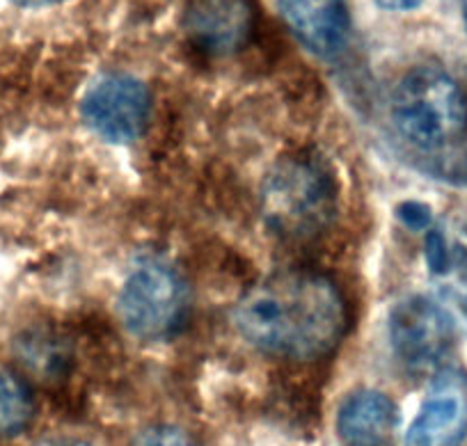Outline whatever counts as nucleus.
<instances>
[{"mask_svg":"<svg viewBox=\"0 0 467 446\" xmlns=\"http://www.w3.org/2000/svg\"><path fill=\"white\" fill-rule=\"evenodd\" d=\"M234 323L254 348L309 362L337 348L346 330V305L323 275L286 270L250 288L236 305Z\"/></svg>","mask_w":467,"mask_h":446,"instance_id":"nucleus-1","label":"nucleus"},{"mask_svg":"<svg viewBox=\"0 0 467 446\" xmlns=\"http://www.w3.org/2000/svg\"><path fill=\"white\" fill-rule=\"evenodd\" d=\"M392 121L415 147H451L467 130L465 92L438 67L412 69L394 89Z\"/></svg>","mask_w":467,"mask_h":446,"instance_id":"nucleus-2","label":"nucleus"},{"mask_svg":"<svg viewBox=\"0 0 467 446\" xmlns=\"http://www.w3.org/2000/svg\"><path fill=\"white\" fill-rule=\"evenodd\" d=\"M117 312L124 327L138 339H168L186 321V282L165 259L145 256L124 279Z\"/></svg>","mask_w":467,"mask_h":446,"instance_id":"nucleus-3","label":"nucleus"},{"mask_svg":"<svg viewBox=\"0 0 467 446\" xmlns=\"http://www.w3.org/2000/svg\"><path fill=\"white\" fill-rule=\"evenodd\" d=\"M332 204L335 197L326 170L303 156L277 163L264 183V213L282 236L317 233L330 218Z\"/></svg>","mask_w":467,"mask_h":446,"instance_id":"nucleus-4","label":"nucleus"},{"mask_svg":"<svg viewBox=\"0 0 467 446\" xmlns=\"http://www.w3.org/2000/svg\"><path fill=\"white\" fill-rule=\"evenodd\" d=\"M151 97L142 80L129 74H108L89 85L83 97V119L94 135L112 144H131L145 133Z\"/></svg>","mask_w":467,"mask_h":446,"instance_id":"nucleus-5","label":"nucleus"},{"mask_svg":"<svg viewBox=\"0 0 467 446\" xmlns=\"http://www.w3.org/2000/svg\"><path fill=\"white\" fill-rule=\"evenodd\" d=\"M389 341L406 367L426 371L449 355L456 326L433 297L408 296L389 314Z\"/></svg>","mask_w":467,"mask_h":446,"instance_id":"nucleus-6","label":"nucleus"},{"mask_svg":"<svg viewBox=\"0 0 467 446\" xmlns=\"http://www.w3.org/2000/svg\"><path fill=\"white\" fill-rule=\"evenodd\" d=\"M465 437L467 373L442 368L408 428L406 446H461Z\"/></svg>","mask_w":467,"mask_h":446,"instance_id":"nucleus-7","label":"nucleus"},{"mask_svg":"<svg viewBox=\"0 0 467 446\" xmlns=\"http://www.w3.org/2000/svg\"><path fill=\"white\" fill-rule=\"evenodd\" d=\"M188 37L211 56H229L250 42L254 10L250 0H191L183 16Z\"/></svg>","mask_w":467,"mask_h":446,"instance_id":"nucleus-8","label":"nucleus"},{"mask_svg":"<svg viewBox=\"0 0 467 446\" xmlns=\"http://www.w3.org/2000/svg\"><path fill=\"white\" fill-rule=\"evenodd\" d=\"M337 432L344 446H394L399 432L397 405L383 391H353L341 403Z\"/></svg>","mask_w":467,"mask_h":446,"instance_id":"nucleus-9","label":"nucleus"},{"mask_svg":"<svg viewBox=\"0 0 467 446\" xmlns=\"http://www.w3.org/2000/svg\"><path fill=\"white\" fill-rule=\"evenodd\" d=\"M280 10L296 37L321 57L337 56L348 39L344 0H280Z\"/></svg>","mask_w":467,"mask_h":446,"instance_id":"nucleus-10","label":"nucleus"},{"mask_svg":"<svg viewBox=\"0 0 467 446\" xmlns=\"http://www.w3.org/2000/svg\"><path fill=\"white\" fill-rule=\"evenodd\" d=\"M35 399L16 373L0 368V437H16L33 423Z\"/></svg>","mask_w":467,"mask_h":446,"instance_id":"nucleus-11","label":"nucleus"},{"mask_svg":"<svg viewBox=\"0 0 467 446\" xmlns=\"http://www.w3.org/2000/svg\"><path fill=\"white\" fill-rule=\"evenodd\" d=\"M133 446H197V441L177 426H151L138 435Z\"/></svg>","mask_w":467,"mask_h":446,"instance_id":"nucleus-12","label":"nucleus"},{"mask_svg":"<svg viewBox=\"0 0 467 446\" xmlns=\"http://www.w3.org/2000/svg\"><path fill=\"white\" fill-rule=\"evenodd\" d=\"M426 254H429V264L433 270H444L449 264L447 256V245H444L442 236L438 232L429 233V241H426Z\"/></svg>","mask_w":467,"mask_h":446,"instance_id":"nucleus-13","label":"nucleus"},{"mask_svg":"<svg viewBox=\"0 0 467 446\" xmlns=\"http://www.w3.org/2000/svg\"><path fill=\"white\" fill-rule=\"evenodd\" d=\"M399 215H401V223L410 224L412 229H421L431 223V211L420 202H406L399 209Z\"/></svg>","mask_w":467,"mask_h":446,"instance_id":"nucleus-14","label":"nucleus"},{"mask_svg":"<svg viewBox=\"0 0 467 446\" xmlns=\"http://www.w3.org/2000/svg\"><path fill=\"white\" fill-rule=\"evenodd\" d=\"M380 7L392 12H406V10H415V7L421 5V0H376Z\"/></svg>","mask_w":467,"mask_h":446,"instance_id":"nucleus-15","label":"nucleus"},{"mask_svg":"<svg viewBox=\"0 0 467 446\" xmlns=\"http://www.w3.org/2000/svg\"><path fill=\"white\" fill-rule=\"evenodd\" d=\"M7 3H15V5H24V7H42V5H51V3H57V0H7Z\"/></svg>","mask_w":467,"mask_h":446,"instance_id":"nucleus-16","label":"nucleus"},{"mask_svg":"<svg viewBox=\"0 0 467 446\" xmlns=\"http://www.w3.org/2000/svg\"><path fill=\"white\" fill-rule=\"evenodd\" d=\"M44 446H88V444H83V441H74V440H60V441H48V444Z\"/></svg>","mask_w":467,"mask_h":446,"instance_id":"nucleus-17","label":"nucleus"},{"mask_svg":"<svg viewBox=\"0 0 467 446\" xmlns=\"http://www.w3.org/2000/svg\"><path fill=\"white\" fill-rule=\"evenodd\" d=\"M462 16H465V26H467V0H462Z\"/></svg>","mask_w":467,"mask_h":446,"instance_id":"nucleus-18","label":"nucleus"},{"mask_svg":"<svg viewBox=\"0 0 467 446\" xmlns=\"http://www.w3.org/2000/svg\"><path fill=\"white\" fill-rule=\"evenodd\" d=\"M465 307H467V305H465Z\"/></svg>","mask_w":467,"mask_h":446,"instance_id":"nucleus-19","label":"nucleus"}]
</instances>
